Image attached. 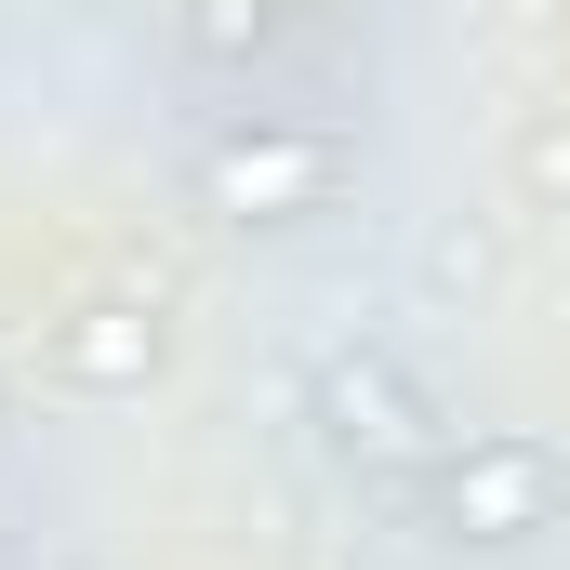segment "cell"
Returning <instances> with one entry per match:
<instances>
[{
    "instance_id": "6da1fadb",
    "label": "cell",
    "mask_w": 570,
    "mask_h": 570,
    "mask_svg": "<svg viewBox=\"0 0 570 570\" xmlns=\"http://www.w3.org/2000/svg\"><path fill=\"white\" fill-rule=\"evenodd\" d=\"M186 186L226 226H305V213H332L358 186V134L318 120V107H226L186 146Z\"/></svg>"
},
{
    "instance_id": "7a4b0ae2",
    "label": "cell",
    "mask_w": 570,
    "mask_h": 570,
    "mask_svg": "<svg viewBox=\"0 0 570 570\" xmlns=\"http://www.w3.org/2000/svg\"><path fill=\"white\" fill-rule=\"evenodd\" d=\"M305 425H318L332 464H358V478H438V464L464 451L451 399H438L399 345H358V332L305 358Z\"/></svg>"
},
{
    "instance_id": "3957f363",
    "label": "cell",
    "mask_w": 570,
    "mask_h": 570,
    "mask_svg": "<svg viewBox=\"0 0 570 570\" xmlns=\"http://www.w3.org/2000/svg\"><path fill=\"white\" fill-rule=\"evenodd\" d=\"M412 504H425L438 544H464V558H518V544L570 531V451L531 438V425H478L438 478H412Z\"/></svg>"
},
{
    "instance_id": "277c9868",
    "label": "cell",
    "mask_w": 570,
    "mask_h": 570,
    "mask_svg": "<svg viewBox=\"0 0 570 570\" xmlns=\"http://www.w3.org/2000/svg\"><path fill=\"white\" fill-rule=\"evenodd\" d=\"M159 358H173L159 305H67V318H53V345H40V372H53L67 399H146V385H159Z\"/></svg>"
},
{
    "instance_id": "5b68a950",
    "label": "cell",
    "mask_w": 570,
    "mask_h": 570,
    "mask_svg": "<svg viewBox=\"0 0 570 570\" xmlns=\"http://www.w3.org/2000/svg\"><path fill=\"white\" fill-rule=\"evenodd\" d=\"M318 27L305 13H173V53H199V67H266V53H305Z\"/></svg>"
},
{
    "instance_id": "8992f818",
    "label": "cell",
    "mask_w": 570,
    "mask_h": 570,
    "mask_svg": "<svg viewBox=\"0 0 570 570\" xmlns=\"http://www.w3.org/2000/svg\"><path fill=\"white\" fill-rule=\"evenodd\" d=\"M0 399H13V372H0Z\"/></svg>"
}]
</instances>
